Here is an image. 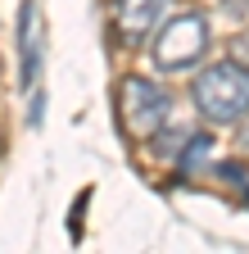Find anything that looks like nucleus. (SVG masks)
Here are the masks:
<instances>
[{
	"label": "nucleus",
	"mask_w": 249,
	"mask_h": 254,
	"mask_svg": "<svg viewBox=\"0 0 249 254\" xmlns=\"http://www.w3.org/2000/svg\"><path fill=\"white\" fill-rule=\"evenodd\" d=\"M191 100L199 109V118L227 127V123H240L249 114V68L245 64H208V68L191 82Z\"/></svg>",
	"instance_id": "f257e3e1"
},
{
	"label": "nucleus",
	"mask_w": 249,
	"mask_h": 254,
	"mask_svg": "<svg viewBox=\"0 0 249 254\" xmlns=\"http://www.w3.org/2000/svg\"><path fill=\"white\" fill-rule=\"evenodd\" d=\"M204 50H208V18L195 14V9L168 18V27L159 32V41H154V59H159V68H168V73L191 68Z\"/></svg>",
	"instance_id": "f03ea898"
},
{
	"label": "nucleus",
	"mask_w": 249,
	"mask_h": 254,
	"mask_svg": "<svg viewBox=\"0 0 249 254\" xmlns=\"http://www.w3.org/2000/svg\"><path fill=\"white\" fill-rule=\"evenodd\" d=\"M118 100H122V118H127V127L141 132V136L154 132V127L168 118V109H172V95L159 82H149V77H122Z\"/></svg>",
	"instance_id": "7ed1b4c3"
},
{
	"label": "nucleus",
	"mask_w": 249,
	"mask_h": 254,
	"mask_svg": "<svg viewBox=\"0 0 249 254\" xmlns=\"http://www.w3.org/2000/svg\"><path fill=\"white\" fill-rule=\"evenodd\" d=\"M168 9V0H113V23H118V37L127 46H141L154 27H159Z\"/></svg>",
	"instance_id": "20e7f679"
},
{
	"label": "nucleus",
	"mask_w": 249,
	"mask_h": 254,
	"mask_svg": "<svg viewBox=\"0 0 249 254\" xmlns=\"http://www.w3.org/2000/svg\"><path fill=\"white\" fill-rule=\"evenodd\" d=\"M41 46H46L41 14H37L32 0H27V5L18 9V55H23V64H18V82H23V86H32V82L41 77Z\"/></svg>",
	"instance_id": "39448f33"
}]
</instances>
